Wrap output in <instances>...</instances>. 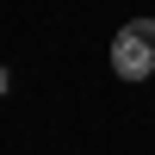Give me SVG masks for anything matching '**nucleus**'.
Here are the masks:
<instances>
[{
    "label": "nucleus",
    "instance_id": "f257e3e1",
    "mask_svg": "<svg viewBox=\"0 0 155 155\" xmlns=\"http://www.w3.org/2000/svg\"><path fill=\"white\" fill-rule=\"evenodd\" d=\"M112 68L124 81H149L155 74V19H130L112 37Z\"/></svg>",
    "mask_w": 155,
    "mask_h": 155
},
{
    "label": "nucleus",
    "instance_id": "f03ea898",
    "mask_svg": "<svg viewBox=\"0 0 155 155\" xmlns=\"http://www.w3.org/2000/svg\"><path fill=\"white\" fill-rule=\"evenodd\" d=\"M6 87H12V74H6V68H0V93H6Z\"/></svg>",
    "mask_w": 155,
    "mask_h": 155
}]
</instances>
